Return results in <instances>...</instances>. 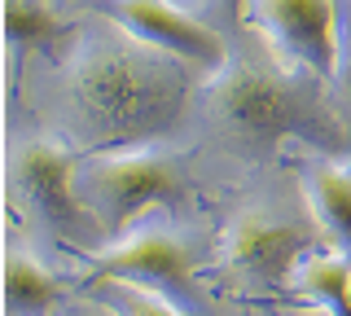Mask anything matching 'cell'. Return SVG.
Segmentation results:
<instances>
[{
	"mask_svg": "<svg viewBox=\"0 0 351 316\" xmlns=\"http://www.w3.org/2000/svg\"><path fill=\"white\" fill-rule=\"evenodd\" d=\"M202 80L193 62L101 18L71 31V58L53 80V106L80 145H136L176 123Z\"/></svg>",
	"mask_w": 351,
	"mask_h": 316,
	"instance_id": "1",
	"label": "cell"
},
{
	"mask_svg": "<svg viewBox=\"0 0 351 316\" xmlns=\"http://www.w3.org/2000/svg\"><path fill=\"white\" fill-rule=\"evenodd\" d=\"M193 110L202 132L237 158H268L281 136H321L294 66H285L268 45L255 53H228L224 66L202 80Z\"/></svg>",
	"mask_w": 351,
	"mask_h": 316,
	"instance_id": "2",
	"label": "cell"
},
{
	"mask_svg": "<svg viewBox=\"0 0 351 316\" xmlns=\"http://www.w3.org/2000/svg\"><path fill=\"white\" fill-rule=\"evenodd\" d=\"M316 237L325 233L312 215L299 176L294 184L268 180L224 224V237L215 246V268L233 286H285L294 264L316 250Z\"/></svg>",
	"mask_w": 351,
	"mask_h": 316,
	"instance_id": "3",
	"label": "cell"
},
{
	"mask_svg": "<svg viewBox=\"0 0 351 316\" xmlns=\"http://www.w3.org/2000/svg\"><path fill=\"white\" fill-rule=\"evenodd\" d=\"M71 184H75V198L84 202V211L101 224L106 242L123 237L141 211L176 206L189 189L180 154L167 145H154V141L110 145L101 154L75 158Z\"/></svg>",
	"mask_w": 351,
	"mask_h": 316,
	"instance_id": "4",
	"label": "cell"
},
{
	"mask_svg": "<svg viewBox=\"0 0 351 316\" xmlns=\"http://www.w3.org/2000/svg\"><path fill=\"white\" fill-rule=\"evenodd\" d=\"M75 154L49 136H14L5 154V193L18 220L44 228L53 242H66L84 255L106 246V233L84 202L75 198Z\"/></svg>",
	"mask_w": 351,
	"mask_h": 316,
	"instance_id": "5",
	"label": "cell"
},
{
	"mask_svg": "<svg viewBox=\"0 0 351 316\" xmlns=\"http://www.w3.org/2000/svg\"><path fill=\"white\" fill-rule=\"evenodd\" d=\"M101 277H128L136 286L167 294L176 312H211L215 303L202 299L197 272L206 264V237L189 224H145L136 233H123L101 250L88 255Z\"/></svg>",
	"mask_w": 351,
	"mask_h": 316,
	"instance_id": "6",
	"label": "cell"
},
{
	"mask_svg": "<svg viewBox=\"0 0 351 316\" xmlns=\"http://www.w3.org/2000/svg\"><path fill=\"white\" fill-rule=\"evenodd\" d=\"M246 18L285 66L312 80H334L338 66V0H246Z\"/></svg>",
	"mask_w": 351,
	"mask_h": 316,
	"instance_id": "7",
	"label": "cell"
},
{
	"mask_svg": "<svg viewBox=\"0 0 351 316\" xmlns=\"http://www.w3.org/2000/svg\"><path fill=\"white\" fill-rule=\"evenodd\" d=\"M97 14L114 18L123 31L141 36L145 45H158L176 58L193 62L202 75H215L228 62V40L215 27L197 23L176 0H93Z\"/></svg>",
	"mask_w": 351,
	"mask_h": 316,
	"instance_id": "8",
	"label": "cell"
},
{
	"mask_svg": "<svg viewBox=\"0 0 351 316\" xmlns=\"http://www.w3.org/2000/svg\"><path fill=\"white\" fill-rule=\"evenodd\" d=\"M294 176H299L307 202H312V215L321 224L325 242L351 255V167L329 158L325 149H307Z\"/></svg>",
	"mask_w": 351,
	"mask_h": 316,
	"instance_id": "9",
	"label": "cell"
},
{
	"mask_svg": "<svg viewBox=\"0 0 351 316\" xmlns=\"http://www.w3.org/2000/svg\"><path fill=\"white\" fill-rule=\"evenodd\" d=\"M0 264H5L0 268V308L9 316H40L62 308L66 290L49 272V264H40L36 250H27L22 242H5Z\"/></svg>",
	"mask_w": 351,
	"mask_h": 316,
	"instance_id": "10",
	"label": "cell"
},
{
	"mask_svg": "<svg viewBox=\"0 0 351 316\" xmlns=\"http://www.w3.org/2000/svg\"><path fill=\"white\" fill-rule=\"evenodd\" d=\"M71 36L53 0H5V49H9V84H18L22 62L49 53Z\"/></svg>",
	"mask_w": 351,
	"mask_h": 316,
	"instance_id": "11",
	"label": "cell"
},
{
	"mask_svg": "<svg viewBox=\"0 0 351 316\" xmlns=\"http://www.w3.org/2000/svg\"><path fill=\"white\" fill-rule=\"evenodd\" d=\"M285 290L307 299V308L351 316V255L347 250H312L294 264Z\"/></svg>",
	"mask_w": 351,
	"mask_h": 316,
	"instance_id": "12",
	"label": "cell"
},
{
	"mask_svg": "<svg viewBox=\"0 0 351 316\" xmlns=\"http://www.w3.org/2000/svg\"><path fill=\"white\" fill-rule=\"evenodd\" d=\"M329 88H334L338 119L351 127V0H338V66Z\"/></svg>",
	"mask_w": 351,
	"mask_h": 316,
	"instance_id": "13",
	"label": "cell"
}]
</instances>
